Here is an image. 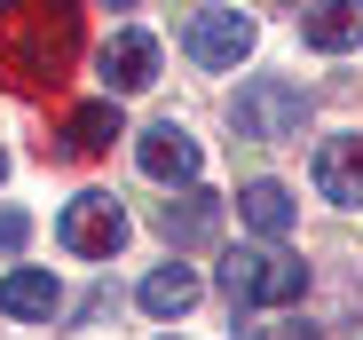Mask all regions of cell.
<instances>
[{
    "mask_svg": "<svg viewBox=\"0 0 363 340\" xmlns=\"http://www.w3.org/2000/svg\"><path fill=\"white\" fill-rule=\"evenodd\" d=\"M72 64H79V0H9L0 9L9 87H55Z\"/></svg>",
    "mask_w": 363,
    "mask_h": 340,
    "instance_id": "1",
    "label": "cell"
},
{
    "mask_svg": "<svg viewBox=\"0 0 363 340\" xmlns=\"http://www.w3.org/2000/svg\"><path fill=\"white\" fill-rule=\"evenodd\" d=\"M221 293H229L237 309H292L300 293H308V261H292L277 238L237 246V253L221 261Z\"/></svg>",
    "mask_w": 363,
    "mask_h": 340,
    "instance_id": "2",
    "label": "cell"
},
{
    "mask_svg": "<svg viewBox=\"0 0 363 340\" xmlns=\"http://www.w3.org/2000/svg\"><path fill=\"white\" fill-rule=\"evenodd\" d=\"M229 119H237V135H253V143H284V135H300V119H308V95H300L292 79H277V72H253L245 87H237Z\"/></svg>",
    "mask_w": 363,
    "mask_h": 340,
    "instance_id": "3",
    "label": "cell"
},
{
    "mask_svg": "<svg viewBox=\"0 0 363 340\" xmlns=\"http://www.w3.org/2000/svg\"><path fill=\"white\" fill-rule=\"evenodd\" d=\"M55 238H64L79 261H111L118 246H127V206H118V198H103V190H87V198H72V206H64Z\"/></svg>",
    "mask_w": 363,
    "mask_h": 340,
    "instance_id": "4",
    "label": "cell"
},
{
    "mask_svg": "<svg viewBox=\"0 0 363 340\" xmlns=\"http://www.w3.org/2000/svg\"><path fill=\"white\" fill-rule=\"evenodd\" d=\"M182 48H190L206 72H237L253 55V16L245 9H198L190 32H182Z\"/></svg>",
    "mask_w": 363,
    "mask_h": 340,
    "instance_id": "5",
    "label": "cell"
},
{
    "mask_svg": "<svg viewBox=\"0 0 363 340\" xmlns=\"http://www.w3.org/2000/svg\"><path fill=\"white\" fill-rule=\"evenodd\" d=\"M135 166H143L150 182H198V166H206V158H198V143L182 135L174 119H158V127L135 135Z\"/></svg>",
    "mask_w": 363,
    "mask_h": 340,
    "instance_id": "6",
    "label": "cell"
},
{
    "mask_svg": "<svg viewBox=\"0 0 363 340\" xmlns=\"http://www.w3.org/2000/svg\"><path fill=\"white\" fill-rule=\"evenodd\" d=\"M316 190L332 206H363V135H324L316 143Z\"/></svg>",
    "mask_w": 363,
    "mask_h": 340,
    "instance_id": "7",
    "label": "cell"
},
{
    "mask_svg": "<svg viewBox=\"0 0 363 340\" xmlns=\"http://www.w3.org/2000/svg\"><path fill=\"white\" fill-rule=\"evenodd\" d=\"M158 79V40L150 32H118L103 48V95H143Z\"/></svg>",
    "mask_w": 363,
    "mask_h": 340,
    "instance_id": "8",
    "label": "cell"
},
{
    "mask_svg": "<svg viewBox=\"0 0 363 340\" xmlns=\"http://www.w3.org/2000/svg\"><path fill=\"white\" fill-rule=\"evenodd\" d=\"M300 40L316 55H347L363 40V0H308V9H300Z\"/></svg>",
    "mask_w": 363,
    "mask_h": 340,
    "instance_id": "9",
    "label": "cell"
},
{
    "mask_svg": "<svg viewBox=\"0 0 363 340\" xmlns=\"http://www.w3.org/2000/svg\"><path fill=\"white\" fill-rule=\"evenodd\" d=\"M0 309L24 317V324H48L55 309H64V285H55L48 269H9V277H0Z\"/></svg>",
    "mask_w": 363,
    "mask_h": 340,
    "instance_id": "10",
    "label": "cell"
},
{
    "mask_svg": "<svg viewBox=\"0 0 363 340\" xmlns=\"http://www.w3.org/2000/svg\"><path fill=\"white\" fill-rule=\"evenodd\" d=\"M213 221H221V198H206V190H190V182H182V198H166V206H158V230H166L174 246L213 238Z\"/></svg>",
    "mask_w": 363,
    "mask_h": 340,
    "instance_id": "11",
    "label": "cell"
},
{
    "mask_svg": "<svg viewBox=\"0 0 363 340\" xmlns=\"http://www.w3.org/2000/svg\"><path fill=\"white\" fill-rule=\"evenodd\" d=\"M190 301H198V269H190V261H166V269L143 277V309H150V317H182Z\"/></svg>",
    "mask_w": 363,
    "mask_h": 340,
    "instance_id": "12",
    "label": "cell"
},
{
    "mask_svg": "<svg viewBox=\"0 0 363 340\" xmlns=\"http://www.w3.org/2000/svg\"><path fill=\"white\" fill-rule=\"evenodd\" d=\"M237 214H245L261 238H284L292 230V190L284 182H245V190H237Z\"/></svg>",
    "mask_w": 363,
    "mask_h": 340,
    "instance_id": "13",
    "label": "cell"
},
{
    "mask_svg": "<svg viewBox=\"0 0 363 340\" xmlns=\"http://www.w3.org/2000/svg\"><path fill=\"white\" fill-rule=\"evenodd\" d=\"M111 135H118V95H103V103L72 111V127H64V150H72V158H95Z\"/></svg>",
    "mask_w": 363,
    "mask_h": 340,
    "instance_id": "14",
    "label": "cell"
},
{
    "mask_svg": "<svg viewBox=\"0 0 363 340\" xmlns=\"http://www.w3.org/2000/svg\"><path fill=\"white\" fill-rule=\"evenodd\" d=\"M24 230H32V221L9 206V214H0V253H16V246H24Z\"/></svg>",
    "mask_w": 363,
    "mask_h": 340,
    "instance_id": "15",
    "label": "cell"
},
{
    "mask_svg": "<svg viewBox=\"0 0 363 340\" xmlns=\"http://www.w3.org/2000/svg\"><path fill=\"white\" fill-rule=\"evenodd\" d=\"M269 340H324L316 324H269Z\"/></svg>",
    "mask_w": 363,
    "mask_h": 340,
    "instance_id": "16",
    "label": "cell"
},
{
    "mask_svg": "<svg viewBox=\"0 0 363 340\" xmlns=\"http://www.w3.org/2000/svg\"><path fill=\"white\" fill-rule=\"evenodd\" d=\"M111 9H135V0H111Z\"/></svg>",
    "mask_w": 363,
    "mask_h": 340,
    "instance_id": "17",
    "label": "cell"
},
{
    "mask_svg": "<svg viewBox=\"0 0 363 340\" xmlns=\"http://www.w3.org/2000/svg\"><path fill=\"white\" fill-rule=\"evenodd\" d=\"M0 175H9V150H0Z\"/></svg>",
    "mask_w": 363,
    "mask_h": 340,
    "instance_id": "18",
    "label": "cell"
},
{
    "mask_svg": "<svg viewBox=\"0 0 363 340\" xmlns=\"http://www.w3.org/2000/svg\"><path fill=\"white\" fill-rule=\"evenodd\" d=\"M300 9H308V0H300Z\"/></svg>",
    "mask_w": 363,
    "mask_h": 340,
    "instance_id": "19",
    "label": "cell"
}]
</instances>
